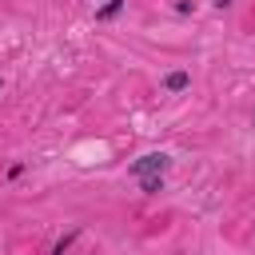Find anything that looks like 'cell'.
Wrapping results in <instances>:
<instances>
[{"mask_svg":"<svg viewBox=\"0 0 255 255\" xmlns=\"http://www.w3.org/2000/svg\"><path fill=\"white\" fill-rule=\"evenodd\" d=\"M163 167H167V155L163 151H147V155H139L131 163V175H163Z\"/></svg>","mask_w":255,"mask_h":255,"instance_id":"6da1fadb","label":"cell"},{"mask_svg":"<svg viewBox=\"0 0 255 255\" xmlns=\"http://www.w3.org/2000/svg\"><path fill=\"white\" fill-rule=\"evenodd\" d=\"M187 84H191L187 72H167V76H163V88H167V92H183Z\"/></svg>","mask_w":255,"mask_h":255,"instance_id":"7a4b0ae2","label":"cell"},{"mask_svg":"<svg viewBox=\"0 0 255 255\" xmlns=\"http://www.w3.org/2000/svg\"><path fill=\"white\" fill-rule=\"evenodd\" d=\"M139 187L147 195H155V191H163V175H139Z\"/></svg>","mask_w":255,"mask_h":255,"instance_id":"3957f363","label":"cell"},{"mask_svg":"<svg viewBox=\"0 0 255 255\" xmlns=\"http://www.w3.org/2000/svg\"><path fill=\"white\" fill-rule=\"evenodd\" d=\"M120 8H124V0H108L104 8H96V16H100V20H112V16L120 12Z\"/></svg>","mask_w":255,"mask_h":255,"instance_id":"277c9868","label":"cell"}]
</instances>
